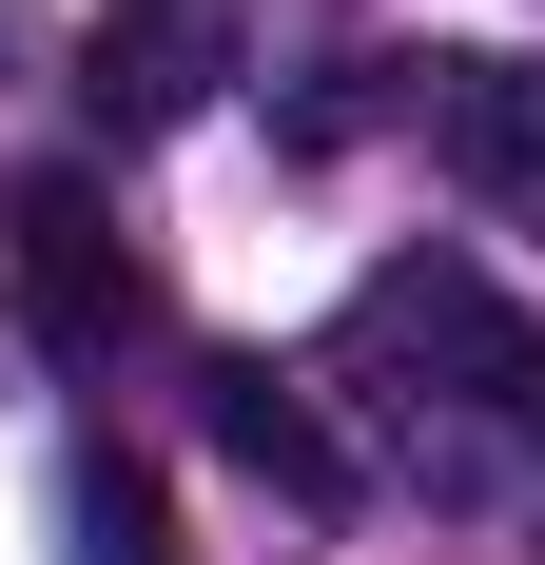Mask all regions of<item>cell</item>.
Returning <instances> with one entry per match:
<instances>
[{
	"mask_svg": "<svg viewBox=\"0 0 545 565\" xmlns=\"http://www.w3.org/2000/svg\"><path fill=\"white\" fill-rule=\"evenodd\" d=\"M351 371L448 508H545V312H506L468 254H389L351 292Z\"/></svg>",
	"mask_w": 545,
	"mask_h": 565,
	"instance_id": "1",
	"label": "cell"
},
{
	"mask_svg": "<svg viewBox=\"0 0 545 565\" xmlns=\"http://www.w3.org/2000/svg\"><path fill=\"white\" fill-rule=\"evenodd\" d=\"M0 254H20V312H40V351H117V312H137V254H117L98 175H20V195H0Z\"/></svg>",
	"mask_w": 545,
	"mask_h": 565,
	"instance_id": "2",
	"label": "cell"
},
{
	"mask_svg": "<svg viewBox=\"0 0 545 565\" xmlns=\"http://www.w3.org/2000/svg\"><path fill=\"white\" fill-rule=\"evenodd\" d=\"M215 78H234V0H98V40H78L98 137H175Z\"/></svg>",
	"mask_w": 545,
	"mask_h": 565,
	"instance_id": "3",
	"label": "cell"
},
{
	"mask_svg": "<svg viewBox=\"0 0 545 565\" xmlns=\"http://www.w3.org/2000/svg\"><path fill=\"white\" fill-rule=\"evenodd\" d=\"M409 117H429V157L468 175L506 234H545V58H429Z\"/></svg>",
	"mask_w": 545,
	"mask_h": 565,
	"instance_id": "4",
	"label": "cell"
},
{
	"mask_svg": "<svg viewBox=\"0 0 545 565\" xmlns=\"http://www.w3.org/2000/svg\"><path fill=\"white\" fill-rule=\"evenodd\" d=\"M195 429H215V449L254 468L272 508H312V526L351 508V449H331V409L292 391V371H272V351H195Z\"/></svg>",
	"mask_w": 545,
	"mask_h": 565,
	"instance_id": "5",
	"label": "cell"
},
{
	"mask_svg": "<svg viewBox=\"0 0 545 565\" xmlns=\"http://www.w3.org/2000/svg\"><path fill=\"white\" fill-rule=\"evenodd\" d=\"M58 508H78V565H175V546H157V488H137L117 449H78V488H58Z\"/></svg>",
	"mask_w": 545,
	"mask_h": 565,
	"instance_id": "6",
	"label": "cell"
}]
</instances>
